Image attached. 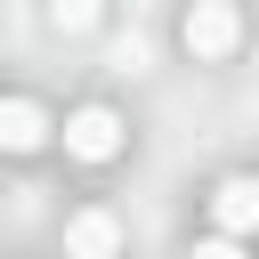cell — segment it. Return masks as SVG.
I'll use <instances>...</instances> for the list:
<instances>
[{"instance_id":"obj_2","label":"cell","mask_w":259,"mask_h":259,"mask_svg":"<svg viewBox=\"0 0 259 259\" xmlns=\"http://www.w3.org/2000/svg\"><path fill=\"white\" fill-rule=\"evenodd\" d=\"M65 154H73V162H113V154H121V113H113V105H81V113L65 121Z\"/></svg>"},{"instance_id":"obj_3","label":"cell","mask_w":259,"mask_h":259,"mask_svg":"<svg viewBox=\"0 0 259 259\" xmlns=\"http://www.w3.org/2000/svg\"><path fill=\"white\" fill-rule=\"evenodd\" d=\"M210 219H219V235H259V178H219L210 186Z\"/></svg>"},{"instance_id":"obj_6","label":"cell","mask_w":259,"mask_h":259,"mask_svg":"<svg viewBox=\"0 0 259 259\" xmlns=\"http://www.w3.org/2000/svg\"><path fill=\"white\" fill-rule=\"evenodd\" d=\"M194 259H243V243H235V235H202V243H194Z\"/></svg>"},{"instance_id":"obj_5","label":"cell","mask_w":259,"mask_h":259,"mask_svg":"<svg viewBox=\"0 0 259 259\" xmlns=\"http://www.w3.org/2000/svg\"><path fill=\"white\" fill-rule=\"evenodd\" d=\"M113 243H121L113 210H81V219L65 227V251H73V259H113Z\"/></svg>"},{"instance_id":"obj_1","label":"cell","mask_w":259,"mask_h":259,"mask_svg":"<svg viewBox=\"0 0 259 259\" xmlns=\"http://www.w3.org/2000/svg\"><path fill=\"white\" fill-rule=\"evenodd\" d=\"M178 40H186L194 57H227V49L243 40V16H235L227 0H194V8H186V24H178Z\"/></svg>"},{"instance_id":"obj_4","label":"cell","mask_w":259,"mask_h":259,"mask_svg":"<svg viewBox=\"0 0 259 259\" xmlns=\"http://www.w3.org/2000/svg\"><path fill=\"white\" fill-rule=\"evenodd\" d=\"M49 146V113L32 97H0V154H32Z\"/></svg>"}]
</instances>
